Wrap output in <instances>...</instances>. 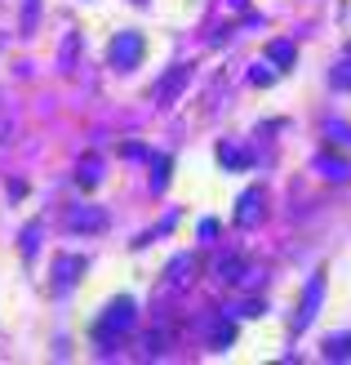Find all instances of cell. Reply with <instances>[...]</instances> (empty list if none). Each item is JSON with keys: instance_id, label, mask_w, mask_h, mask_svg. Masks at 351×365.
I'll list each match as a JSON object with an SVG mask.
<instances>
[{"instance_id": "obj_15", "label": "cell", "mask_w": 351, "mask_h": 365, "mask_svg": "<svg viewBox=\"0 0 351 365\" xmlns=\"http://www.w3.org/2000/svg\"><path fill=\"white\" fill-rule=\"evenodd\" d=\"M325 356H329V361H347V356H351V334H347V339H329V343H325Z\"/></svg>"}, {"instance_id": "obj_4", "label": "cell", "mask_w": 351, "mask_h": 365, "mask_svg": "<svg viewBox=\"0 0 351 365\" xmlns=\"http://www.w3.org/2000/svg\"><path fill=\"white\" fill-rule=\"evenodd\" d=\"M107 58H112V67H120V71H134L138 58H142V36L138 31H120L112 41V49H107Z\"/></svg>"}, {"instance_id": "obj_11", "label": "cell", "mask_w": 351, "mask_h": 365, "mask_svg": "<svg viewBox=\"0 0 351 365\" xmlns=\"http://www.w3.org/2000/svg\"><path fill=\"white\" fill-rule=\"evenodd\" d=\"M329 85H334V89H351V49L334 63V71H329Z\"/></svg>"}, {"instance_id": "obj_10", "label": "cell", "mask_w": 351, "mask_h": 365, "mask_svg": "<svg viewBox=\"0 0 351 365\" xmlns=\"http://www.w3.org/2000/svg\"><path fill=\"white\" fill-rule=\"evenodd\" d=\"M245 272H249V263L240 259V254H227V259H218V277H223V281H240Z\"/></svg>"}, {"instance_id": "obj_6", "label": "cell", "mask_w": 351, "mask_h": 365, "mask_svg": "<svg viewBox=\"0 0 351 365\" xmlns=\"http://www.w3.org/2000/svg\"><path fill=\"white\" fill-rule=\"evenodd\" d=\"M196 267H200L196 254H178V259L164 267V285H187V281L196 277Z\"/></svg>"}, {"instance_id": "obj_1", "label": "cell", "mask_w": 351, "mask_h": 365, "mask_svg": "<svg viewBox=\"0 0 351 365\" xmlns=\"http://www.w3.org/2000/svg\"><path fill=\"white\" fill-rule=\"evenodd\" d=\"M134 317H138V307H134V299L129 294H120L112 307H107V312L94 321V343L98 348H116V343L134 330Z\"/></svg>"}, {"instance_id": "obj_2", "label": "cell", "mask_w": 351, "mask_h": 365, "mask_svg": "<svg viewBox=\"0 0 351 365\" xmlns=\"http://www.w3.org/2000/svg\"><path fill=\"white\" fill-rule=\"evenodd\" d=\"M320 294H325V272H316V277L307 281V289H303V303H298V312H293L289 334H303L307 325L316 321V312H320Z\"/></svg>"}, {"instance_id": "obj_12", "label": "cell", "mask_w": 351, "mask_h": 365, "mask_svg": "<svg viewBox=\"0 0 351 365\" xmlns=\"http://www.w3.org/2000/svg\"><path fill=\"white\" fill-rule=\"evenodd\" d=\"M98 170H103V160H98L94 152H89V156L80 160V170H76V178H80V187H94V182H98Z\"/></svg>"}, {"instance_id": "obj_5", "label": "cell", "mask_w": 351, "mask_h": 365, "mask_svg": "<svg viewBox=\"0 0 351 365\" xmlns=\"http://www.w3.org/2000/svg\"><path fill=\"white\" fill-rule=\"evenodd\" d=\"M263 210H267L263 187H249L245 196L236 200V227H258V223H263Z\"/></svg>"}, {"instance_id": "obj_13", "label": "cell", "mask_w": 351, "mask_h": 365, "mask_svg": "<svg viewBox=\"0 0 351 365\" xmlns=\"http://www.w3.org/2000/svg\"><path fill=\"white\" fill-rule=\"evenodd\" d=\"M231 339H236V321H218L209 334V348H231Z\"/></svg>"}, {"instance_id": "obj_9", "label": "cell", "mask_w": 351, "mask_h": 365, "mask_svg": "<svg viewBox=\"0 0 351 365\" xmlns=\"http://www.w3.org/2000/svg\"><path fill=\"white\" fill-rule=\"evenodd\" d=\"M316 170H320V174H329V178H338V182H342V178H351V165H347V160H338V156H329V152H320V156H316Z\"/></svg>"}, {"instance_id": "obj_14", "label": "cell", "mask_w": 351, "mask_h": 365, "mask_svg": "<svg viewBox=\"0 0 351 365\" xmlns=\"http://www.w3.org/2000/svg\"><path fill=\"white\" fill-rule=\"evenodd\" d=\"M267 58H271V67H293V45L289 41H276L267 49Z\"/></svg>"}, {"instance_id": "obj_3", "label": "cell", "mask_w": 351, "mask_h": 365, "mask_svg": "<svg viewBox=\"0 0 351 365\" xmlns=\"http://www.w3.org/2000/svg\"><path fill=\"white\" fill-rule=\"evenodd\" d=\"M80 277H85V259H80V254H58V259H53V272H49V289H53V294H67Z\"/></svg>"}, {"instance_id": "obj_8", "label": "cell", "mask_w": 351, "mask_h": 365, "mask_svg": "<svg viewBox=\"0 0 351 365\" xmlns=\"http://www.w3.org/2000/svg\"><path fill=\"white\" fill-rule=\"evenodd\" d=\"M187 76H192V67H174V71H169V76H164V85L156 89V103H169V98L178 94V89H182V85H187Z\"/></svg>"}, {"instance_id": "obj_17", "label": "cell", "mask_w": 351, "mask_h": 365, "mask_svg": "<svg viewBox=\"0 0 351 365\" xmlns=\"http://www.w3.org/2000/svg\"><path fill=\"white\" fill-rule=\"evenodd\" d=\"M169 182V160H156V192Z\"/></svg>"}, {"instance_id": "obj_16", "label": "cell", "mask_w": 351, "mask_h": 365, "mask_svg": "<svg viewBox=\"0 0 351 365\" xmlns=\"http://www.w3.org/2000/svg\"><path fill=\"white\" fill-rule=\"evenodd\" d=\"M249 81H253V85H271V81H276V67H253Z\"/></svg>"}, {"instance_id": "obj_7", "label": "cell", "mask_w": 351, "mask_h": 365, "mask_svg": "<svg viewBox=\"0 0 351 365\" xmlns=\"http://www.w3.org/2000/svg\"><path fill=\"white\" fill-rule=\"evenodd\" d=\"M103 210H71V218H67V227L71 232H98L103 227Z\"/></svg>"}, {"instance_id": "obj_18", "label": "cell", "mask_w": 351, "mask_h": 365, "mask_svg": "<svg viewBox=\"0 0 351 365\" xmlns=\"http://www.w3.org/2000/svg\"><path fill=\"white\" fill-rule=\"evenodd\" d=\"M329 138H342V143H351V130H347V125H329Z\"/></svg>"}]
</instances>
